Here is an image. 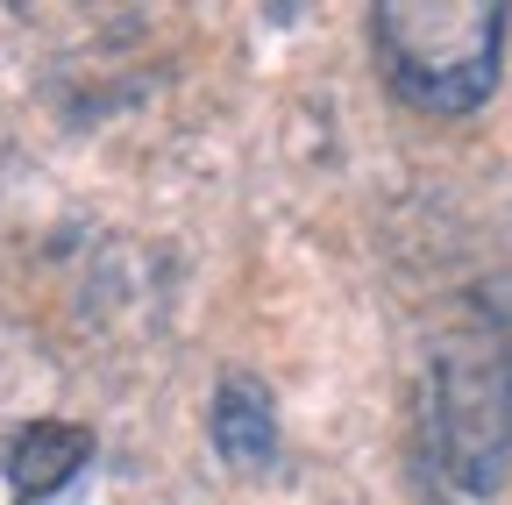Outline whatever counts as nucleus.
<instances>
[{"mask_svg": "<svg viewBox=\"0 0 512 505\" xmlns=\"http://www.w3.org/2000/svg\"><path fill=\"white\" fill-rule=\"evenodd\" d=\"M427 484L448 505H491L512 463V356L498 335H448L427 363L420 406Z\"/></svg>", "mask_w": 512, "mask_h": 505, "instance_id": "obj_1", "label": "nucleus"}, {"mask_svg": "<svg viewBox=\"0 0 512 505\" xmlns=\"http://www.w3.org/2000/svg\"><path fill=\"white\" fill-rule=\"evenodd\" d=\"M377 65L420 114H470L498 86L505 8L491 0H384L370 15Z\"/></svg>", "mask_w": 512, "mask_h": 505, "instance_id": "obj_2", "label": "nucleus"}, {"mask_svg": "<svg viewBox=\"0 0 512 505\" xmlns=\"http://www.w3.org/2000/svg\"><path fill=\"white\" fill-rule=\"evenodd\" d=\"M0 463H8L15 498H50L57 484H72L93 463V434L72 420H22L8 434V449H0Z\"/></svg>", "mask_w": 512, "mask_h": 505, "instance_id": "obj_3", "label": "nucleus"}, {"mask_svg": "<svg viewBox=\"0 0 512 505\" xmlns=\"http://www.w3.org/2000/svg\"><path fill=\"white\" fill-rule=\"evenodd\" d=\"M214 449L228 470H271L278 456V413H271V392L256 385L249 370H228L221 392H214Z\"/></svg>", "mask_w": 512, "mask_h": 505, "instance_id": "obj_4", "label": "nucleus"}]
</instances>
